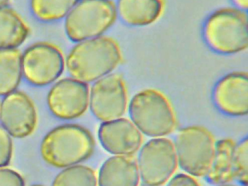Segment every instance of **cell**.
Instances as JSON below:
<instances>
[{"instance_id":"6da1fadb","label":"cell","mask_w":248,"mask_h":186,"mask_svg":"<svg viewBox=\"0 0 248 186\" xmlns=\"http://www.w3.org/2000/svg\"><path fill=\"white\" fill-rule=\"evenodd\" d=\"M122 60L117 42L101 36L78 42L68 53L65 64L71 77L88 83L111 73Z\"/></svg>"},{"instance_id":"7a4b0ae2","label":"cell","mask_w":248,"mask_h":186,"mask_svg":"<svg viewBox=\"0 0 248 186\" xmlns=\"http://www.w3.org/2000/svg\"><path fill=\"white\" fill-rule=\"evenodd\" d=\"M94 148L93 137L88 129L81 125L67 124L54 128L45 135L40 151L48 164L65 168L90 158Z\"/></svg>"},{"instance_id":"3957f363","label":"cell","mask_w":248,"mask_h":186,"mask_svg":"<svg viewBox=\"0 0 248 186\" xmlns=\"http://www.w3.org/2000/svg\"><path fill=\"white\" fill-rule=\"evenodd\" d=\"M202 35L207 46L225 55L238 54L248 47V16L235 6H226L211 13L204 20Z\"/></svg>"},{"instance_id":"277c9868","label":"cell","mask_w":248,"mask_h":186,"mask_svg":"<svg viewBox=\"0 0 248 186\" xmlns=\"http://www.w3.org/2000/svg\"><path fill=\"white\" fill-rule=\"evenodd\" d=\"M132 122L147 136L163 137L172 133L176 126L172 105L160 90L149 88L136 93L128 107Z\"/></svg>"},{"instance_id":"5b68a950","label":"cell","mask_w":248,"mask_h":186,"mask_svg":"<svg viewBox=\"0 0 248 186\" xmlns=\"http://www.w3.org/2000/svg\"><path fill=\"white\" fill-rule=\"evenodd\" d=\"M117 16L113 1H78L65 17V31L75 42L101 36L114 24Z\"/></svg>"},{"instance_id":"8992f818","label":"cell","mask_w":248,"mask_h":186,"mask_svg":"<svg viewBox=\"0 0 248 186\" xmlns=\"http://www.w3.org/2000/svg\"><path fill=\"white\" fill-rule=\"evenodd\" d=\"M215 143L212 135L204 127L191 125L182 128L173 142L178 164L187 174L205 177L212 164Z\"/></svg>"},{"instance_id":"52a82bcc","label":"cell","mask_w":248,"mask_h":186,"mask_svg":"<svg viewBox=\"0 0 248 186\" xmlns=\"http://www.w3.org/2000/svg\"><path fill=\"white\" fill-rule=\"evenodd\" d=\"M144 186H161L176 170L178 161L173 142L166 138H155L141 147L137 163Z\"/></svg>"},{"instance_id":"ba28073f","label":"cell","mask_w":248,"mask_h":186,"mask_svg":"<svg viewBox=\"0 0 248 186\" xmlns=\"http://www.w3.org/2000/svg\"><path fill=\"white\" fill-rule=\"evenodd\" d=\"M22 73L26 80L36 86L56 81L62 74L65 61L61 49L48 42H39L29 47L22 55Z\"/></svg>"},{"instance_id":"9c48e42d","label":"cell","mask_w":248,"mask_h":186,"mask_svg":"<svg viewBox=\"0 0 248 186\" xmlns=\"http://www.w3.org/2000/svg\"><path fill=\"white\" fill-rule=\"evenodd\" d=\"M127 91L124 80L118 73H110L94 81L89 95L93 114L106 122L119 118L127 106Z\"/></svg>"},{"instance_id":"30bf717a","label":"cell","mask_w":248,"mask_h":186,"mask_svg":"<svg viewBox=\"0 0 248 186\" xmlns=\"http://www.w3.org/2000/svg\"><path fill=\"white\" fill-rule=\"evenodd\" d=\"M89 88L86 83L73 78L57 81L49 90L47 103L51 113L62 120L80 117L89 104Z\"/></svg>"},{"instance_id":"8fae6325","label":"cell","mask_w":248,"mask_h":186,"mask_svg":"<svg viewBox=\"0 0 248 186\" xmlns=\"http://www.w3.org/2000/svg\"><path fill=\"white\" fill-rule=\"evenodd\" d=\"M37 122L36 107L26 93L15 91L3 98L0 104V122L11 136H29L34 131Z\"/></svg>"},{"instance_id":"7c38bea8","label":"cell","mask_w":248,"mask_h":186,"mask_svg":"<svg viewBox=\"0 0 248 186\" xmlns=\"http://www.w3.org/2000/svg\"><path fill=\"white\" fill-rule=\"evenodd\" d=\"M213 102L221 112L240 117L248 112V75L244 71L229 73L216 83L212 92Z\"/></svg>"},{"instance_id":"4fadbf2b","label":"cell","mask_w":248,"mask_h":186,"mask_svg":"<svg viewBox=\"0 0 248 186\" xmlns=\"http://www.w3.org/2000/svg\"><path fill=\"white\" fill-rule=\"evenodd\" d=\"M98 136L103 148L117 155H132L142 142L140 130L132 121L123 118L103 122L99 126Z\"/></svg>"},{"instance_id":"5bb4252c","label":"cell","mask_w":248,"mask_h":186,"mask_svg":"<svg viewBox=\"0 0 248 186\" xmlns=\"http://www.w3.org/2000/svg\"><path fill=\"white\" fill-rule=\"evenodd\" d=\"M137 163L132 155H115L107 159L98 175L99 186H138Z\"/></svg>"},{"instance_id":"9a60e30c","label":"cell","mask_w":248,"mask_h":186,"mask_svg":"<svg viewBox=\"0 0 248 186\" xmlns=\"http://www.w3.org/2000/svg\"><path fill=\"white\" fill-rule=\"evenodd\" d=\"M117 15L129 25L145 26L157 22L165 10L162 0H120L116 4Z\"/></svg>"},{"instance_id":"2e32d148","label":"cell","mask_w":248,"mask_h":186,"mask_svg":"<svg viewBox=\"0 0 248 186\" xmlns=\"http://www.w3.org/2000/svg\"><path fill=\"white\" fill-rule=\"evenodd\" d=\"M235 144L229 138L221 139L215 143L212 164L205 176L209 183L215 185L234 181L232 162Z\"/></svg>"},{"instance_id":"e0dca14e","label":"cell","mask_w":248,"mask_h":186,"mask_svg":"<svg viewBox=\"0 0 248 186\" xmlns=\"http://www.w3.org/2000/svg\"><path fill=\"white\" fill-rule=\"evenodd\" d=\"M29 31L26 23L16 11L7 6L0 8V49L19 46Z\"/></svg>"},{"instance_id":"ac0fdd59","label":"cell","mask_w":248,"mask_h":186,"mask_svg":"<svg viewBox=\"0 0 248 186\" xmlns=\"http://www.w3.org/2000/svg\"><path fill=\"white\" fill-rule=\"evenodd\" d=\"M22 54L16 48L0 49V95L14 91L22 73Z\"/></svg>"},{"instance_id":"d6986e66","label":"cell","mask_w":248,"mask_h":186,"mask_svg":"<svg viewBox=\"0 0 248 186\" xmlns=\"http://www.w3.org/2000/svg\"><path fill=\"white\" fill-rule=\"evenodd\" d=\"M77 2L74 0H33L31 7L39 19L51 22L66 17Z\"/></svg>"},{"instance_id":"ffe728a7","label":"cell","mask_w":248,"mask_h":186,"mask_svg":"<svg viewBox=\"0 0 248 186\" xmlns=\"http://www.w3.org/2000/svg\"><path fill=\"white\" fill-rule=\"evenodd\" d=\"M94 170L81 165L65 168L54 178L52 186H96Z\"/></svg>"},{"instance_id":"44dd1931","label":"cell","mask_w":248,"mask_h":186,"mask_svg":"<svg viewBox=\"0 0 248 186\" xmlns=\"http://www.w3.org/2000/svg\"><path fill=\"white\" fill-rule=\"evenodd\" d=\"M233 180L242 186L248 184V139L244 138L235 144L232 156Z\"/></svg>"},{"instance_id":"7402d4cb","label":"cell","mask_w":248,"mask_h":186,"mask_svg":"<svg viewBox=\"0 0 248 186\" xmlns=\"http://www.w3.org/2000/svg\"><path fill=\"white\" fill-rule=\"evenodd\" d=\"M13 148L11 136L0 125V168L4 167L10 163Z\"/></svg>"},{"instance_id":"603a6c76","label":"cell","mask_w":248,"mask_h":186,"mask_svg":"<svg viewBox=\"0 0 248 186\" xmlns=\"http://www.w3.org/2000/svg\"><path fill=\"white\" fill-rule=\"evenodd\" d=\"M0 186H25L22 176L16 171L0 168Z\"/></svg>"},{"instance_id":"cb8c5ba5","label":"cell","mask_w":248,"mask_h":186,"mask_svg":"<svg viewBox=\"0 0 248 186\" xmlns=\"http://www.w3.org/2000/svg\"><path fill=\"white\" fill-rule=\"evenodd\" d=\"M165 186H200L198 181L192 176L180 173L172 176Z\"/></svg>"},{"instance_id":"d4e9b609","label":"cell","mask_w":248,"mask_h":186,"mask_svg":"<svg viewBox=\"0 0 248 186\" xmlns=\"http://www.w3.org/2000/svg\"><path fill=\"white\" fill-rule=\"evenodd\" d=\"M234 6L235 7L243 11H247L248 8V0H235Z\"/></svg>"},{"instance_id":"484cf974","label":"cell","mask_w":248,"mask_h":186,"mask_svg":"<svg viewBox=\"0 0 248 186\" xmlns=\"http://www.w3.org/2000/svg\"><path fill=\"white\" fill-rule=\"evenodd\" d=\"M214 186H242L240 185L239 184H232V183H229L215 185Z\"/></svg>"},{"instance_id":"4316f807","label":"cell","mask_w":248,"mask_h":186,"mask_svg":"<svg viewBox=\"0 0 248 186\" xmlns=\"http://www.w3.org/2000/svg\"><path fill=\"white\" fill-rule=\"evenodd\" d=\"M9 1L6 0H0V8L7 6Z\"/></svg>"},{"instance_id":"83f0119b","label":"cell","mask_w":248,"mask_h":186,"mask_svg":"<svg viewBox=\"0 0 248 186\" xmlns=\"http://www.w3.org/2000/svg\"><path fill=\"white\" fill-rule=\"evenodd\" d=\"M31 186H43L40 185H33Z\"/></svg>"}]
</instances>
